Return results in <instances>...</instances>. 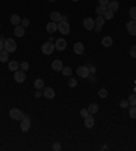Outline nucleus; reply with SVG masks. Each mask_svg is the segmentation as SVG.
<instances>
[{"label":"nucleus","mask_w":136,"mask_h":151,"mask_svg":"<svg viewBox=\"0 0 136 151\" xmlns=\"http://www.w3.org/2000/svg\"><path fill=\"white\" fill-rule=\"evenodd\" d=\"M4 51H7L8 53H12L16 51V42L12 38H5L4 41Z\"/></svg>","instance_id":"f257e3e1"},{"label":"nucleus","mask_w":136,"mask_h":151,"mask_svg":"<svg viewBox=\"0 0 136 151\" xmlns=\"http://www.w3.org/2000/svg\"><path fill=\"white\" fill-rule=\"evenodd\" d=\"M23 113H22L21 109H16V108H12V109H10V117L12 119V120H21L23 119Z\"/></svg>","instance_id":"f03ea898"},{"label":"nucleus","mask_w":136,"mask_h":151,"mask_svg":"<svg viewBox=\"0 0 136 151\" xmlns=\"http://www.w3.org/2000/svg\"><path fill=\"white\" fill-rule=\"evenodd\" d=\"M41 51H42V53H44V55L49 56V55H52L53 51H55V45H53V44H50V41H49V42H45V44L42 45Z\"/></svg>","instance_id":"7ed1b4c3"},{"label":"nucleus","mask_w":136,"mask_h":151,"mask_svg":"<svg viewBox=\"0 0 136 151\" xmlns=\"http://www.w3.org/2000/svg\"><path fill=\"white\" fill-rule=\"evenodd\" d=\"M57 30L60 31L61 34H64V36H65V34H69V30H71V29H69L68 22H63V21H61V22H59Z\"/></svg>","instance_id":"20e7f679"},{"label":"nucleus","mask_w":136,"mask_h":151,"mask_svg":"<svg viewBox=\"0 0 136 151\" xmlns=\"http://www.w3.org/2000/svg\"><path fill=\"white\" fill-rule=\"evenodd\" d=\"M76 73H78V76H80V78H89L90 76V69H89V67L82 65V67H78Z\"/></svg>","instance_id":"39448f33"},{"label":"nucleus","mask_w":136,"mask_h":151,"mask_svg":"<svg viewBox=\"0 0 136 151\" xmlns=\"http://www.w3.org/2000/svg\"><path fill=\"white\" fill-rule=\"evenodd\" d=\"M14 79H15L16 83H23L25 80H26V73H25V71H15V73H14Z\"/></svg>","instance_id":"423d86ee"},{"label":"nucleus","mask_w":136,"mask_h":151,"mask_svg":"<svg viewBox=\"0 0 136 151\" xmlns=\"http://www.w3.org/2000/svg\"><path fill=\"white\" fill-rule=\"evenodd\" d=\"M127 30L131 36H136V21L135 19H131V21L127 23Z\"/></svg>","instance_id":"0eeeda50"},{"label":"nucleus","mask_w":136,"mask_h":151,"mask_svg":"<svg viewBox=\"0 0 136 151\" xmlns=\"http://www.w3.org/2000/svg\"><path fill=\"white\" fill-rule=\"evenodd\" d=\"M94 26H95V21L93 19V18H86L83 21V27L86 29V30H93L94 29Z\"/></svg>","instance_id":"6e6552de"},{"label":"nucleus","mask_w":136,"mask_h":151,"mask_svg":"<svg viewBox=\"0 0 136 151\" xmlns=\"http://www.w3.org/2000/svg\"><path fill=\"white\" fill-rule=\"evenodd\" d=\"M67 48V42L64 38H57L56 42H55V49H57V51H64Z\"/></svg>","instance_id":"1a4fd4ad"},{"label":"nucleus","mask_w":136,"mask_h":151,"mask_svg":"<svg viewBox=\"0 0 136 151\" xmlns=\"http://www.w3.org/2000/svg\"><path fill=\"white\" fill-rule=\"evenodd\" d=\"M29 128H30V117L29 116H23L21 123V129L23 132H26V131H29Z\"/></svg>","instance_id":"9d476101"},{"label":"nucleus","mask_w":136,"mask_h":151,"mask_svg":"<svg viewBox=\"0 0 136 151\" xmlns=\"http://www.w3.org/2000/svg\"><path fill=\"white\" fill-rule=\"evenodd\" d=\"M118 7H120V3L117 0H110L109 3H108V5H106V10H110V11H113V12H116V11H118Z\"/></svg>","instance_id":"9b49d317"},{"label":"nucleus","mask_w":136,"mask_h":151,"mask_svg":"<svg viewBox=\"0 0 136 151\" xmlns=\"http://www.w3.org/2000/svg\"><path fill=\"white\" fill-rule=\"evenodd\" d=\"M55 95H56V93H55V90H53L52 87H44V97H45V98L53 99Z\"/></svg>","instance_id":"f8f14e48"},{"label":"nucleus","mask_w":136,"mask_h":151,"mask_svg":"<svg viewBox=\"0 0 136 151\" xmlns=\"http://www.w3.org/2000/svg\"><path fill=\"white\" fill-rule=\"evenodd\" d=\"M73 52H75V55H83V52H84L83 44H82V42L73 44Z\"/></svg>","instance_id":"ddd939ff"},{"label":"nucleus","mask_w":136,"mask_h":151,"mask_svg":"<svg viewBox=\"0 0 136 151\" xmlns=\"http://www.w3.org/2000/svg\"><path fill=\"white\" fill-rule=\"evenodd\" d=\"M63 61L61 60H55V61L52 63V69L53 71H56V72H59V71H61L63 69Z\"/></svg>","instance_id":"4468645a"},{"label":"nucleus","mask_w":136,"mask_h":151,"mask_svg":"<svg viewBox=\"0 0 136 151\" xmlns=\"http://www.w3.org/2000/svg\"><path fill=\"white\" fill-rule=\"evenodd\" d=\"M94 117L91 115H89L86 119H84V125H86V128H93L94 127Z\"/></svg>","instance_id":"2eb2a0df"},{"label":"nucleus","mask_w":136,"mask_h":151,"mask_svg":"<svg viewBox=\"0 0 136 151\" xmlns=\"http://www.w3.org/2000/svg\"><path fill=\"white\" fill-rule=\"evenodd\" d=\"M102 45H104L105 48H109L113 45V40H112V37L109 36H105L104 38H102Z\"/></svg>","instance_id":"dca6fc26"},{"label":"nucleus","mask_w":136,"mask_h":151,"mask_svg":"<svg viewBox=\"0 0 136 151\" xmlns=\"http://www.w3.org/2000/svg\"><path fill=\"white\" fill-rule=\"evenodd\" d=\"M19 68H21V64H19L18 61H15V60H14V61H10V64H8V69H10V71H12V72L18 71Z\"/></svg>","instance_id":"f3484780"},{"label":"nucleus","mask_w":136,"mask_h":151,"mask_svg":"<svg viewBox=\"0 0 136 151\" xmlns=\"http://www.w3.org/2000/svg\"><path fill=\"white\" fill-rule=\"evenodd\" d=\"M57 30V23L56 22H49L46 25V31L48 33H55V31Z\"/></svg>","instance_id":"a211bd4d"},{"label":"nucleus","mask_w":136,"mask_h":151,"mask_svg":"<svg viewBox=\"0 0 136 151\" xmlns=\"http://www.w3.org/2000/svg\"><path fill=\"white\" fill-rule=\"evenodd\" d=\"M61 14L60 12H57V11H53V12H50V19H52L53 22H61Z\"/></svg>","instance_id":"6ab92c4d"},{"label":"nucleus","mask_w":136,"mask_h":151,"mask_svg":"<svg viewBox=\"0 0 136 151\" xmlns=\"http://www.w3.org/2000/svg\"><path fill=\"white\" fill-rule=\"evenodd\" d=\"M15 36L16 37H23V34H25V27L23 26H15Z\"/></svg>","instance_id":"aec40b11"},{"label":"nucleus","mask_w":136,"mask_h":151,"mask_svg":"<svg viewBox=\"0 0 136 151\" xmlns=\"http://www.w3.org/2000/svg\"><path fill=\"white\" fill-rule=\"evenodd\" d=\"M8 56H10V55H8L7 51H4V49H3V51H0V61H1V63L7 61V60H8Z\"/></svg>","instance_id":"412c9836"},{"label":"nucleus","mask_w":136,"mask_h":151,"mask_svg":"<svg viewBox=\"0 0 136 151\" xmlns=\"http://www.w3.org/2000/svg\"><path fill=\"white\" fill-rule=\"evenodd\" d=\"M34 87L36 90H41L45 87V84H44V80L42 79H36V82H34Z\"/></svg>","instance_id":"4be33fe9"},{"label":"nucleus","mask_w":136,"mask_h":151,"mask_svg":"<svg viewBox=\"0 0 136 151\" xmlns=\"http://www.w3.org/2000/svg\"><path fill=\"white\" fill-rule=\"evenodd\" d=\"M21 22H22V19L19 18V15H12L11 16V23H12L14 26H19Z\"/></svg>","instance_id":"5701e85b"},{"label":"nucleus","mask_w":136,"mask_h":151,"mask_svg":"<svg viewBox=\"0 0 136 151\" xmlns=\"http://www.w3.org/2000/svg\"><path fill=\"white\" fill-rule=\"evenodd\" d=\"M87 110H89L90 115H94V113L98 112V105H97V104H91L89 108H87Z\"/></svg>","instance_id":"b1692460"},{"label":"nucleus","mask_w":136,"mask_h":151,"mask_svg":"<svg viewBox=\"0 0 136 151\" xmlns=\"http://www.w3.org/2000/svg\"><path fill=\"white\" fill-rule=\"evenodd\" d=\"M114 16V12L113 11H110V10H106L104 12V18H105V21H109V19H112Z\"/></svg>","instance_id":"393cba45"},{"label":"nucleus","mask_w":136,"mask_h":151,"mask_svg":"<svg viewBox=\"0 0 136 151\" xmlns=\"http://www.w3.org/2000/svg\"><path fill=\"white\" fill-rule=\"evenodd\" d=\"M104 23H105V18L104 15H98V18L95 19V25H98V26H104Z\"/></svg>","instance_id":"a878e982"},{"label":"nucleus","mask_w":136,"mask_h":151,"mask_svg":"<svg viewBox=\"0 0 136 151\" xmlns=\"http://www.w3.org/2000/svg\"><path fill=\"white\" fill-rule=\"evenodd\" d=\"M61 72H63L64 76H71V73H72V69H71L69 67H63Z\"/></svg>","instance_id":"bb28decb"},{"label":"nucleus","mask_w":136,"mask_h":151,"mask_svg":"<svg viewBox=\"0 0 136 151\" xmlns=\"http://www.w3.org/2000/svg\"><path fill=\"white\" fill-rule=\"evenodd\" d=\"M105 11H106V7H105V5H98V7L95 8V12H97L98 15H104Z\"/></svg>","instance_id":"cd10ccee"},{"label":"nucleus","mask_w":136,"mask_h":151,"mask_svg":"<svg viewBox=\"0 0 136 151\" xmlns=\"http://www.w3.org/2000/svg\"><path fill=\"white\" fill-rule=\"evenodd\" d=\"M128 102H129V105H131V106H136V94H132V95H129Z\"/></svg>","instance_id":"c85d7f7f"},{"label":"nucleus","mask_w":136,"mask_h":151,"mask_svg":"<svg viewBox=\"0 0 136 151\" xmlns=\"http://www.w3.org/2000/svg\"><path fill=\"white\" fill-rule=\"evenodd\" d=\"M76 84H78V82H76V79L75 78L68 79V87H76Z\"/></svg>","instance_id":"c756f323"},{"label":"nucleus","mask_w":136,"mask_h":151,"mask_svg":"<svg viewBox=\"0 0 136 151\" xmlns=\"http://www.w3.org/2000/svg\"><path fill=\"white\" fill-rule=\"evenodd\" d=\"M129 16H131V19H135L136 21V7L129 8Z\"/></svg>","instance_id":"7c9ffc66"},{"label":"nucleus","mask_w":136,"mask_h":151,"mask_svg":"<svg viewBox=\"0 0 136 151\" xmlns=\"http://www.w3.org/2000/svg\"><path fill=\"white\" fill-rule=\"evenodd\" d=\"M98 95H100L101 98H106V97H108V90H106V89H101L100 91H98Z\"/></svg>","instance_id":"2f4dec72"},{"label":"nucleus","mask_w":136,"mask_h":151,"mask_svg":"<svg viewBox=\"0 0 136 151\" xmlns=\"http://www.w3.org/2000/svg\"><path fill=\"white\" fill-rule=\"evenodd\" d=\"M129 117L136 119V106H131V109H129Z\"/></svg>","instance_id":"473e14b6"},{"label":"nucleus","mask_w":136,"mask_h":151,"mask_svg":"<svg viewBox=\"0 0 136 151\" xmlns=\"http://www.w3.org/2000/svg\"><path fill=\"white\" fill-rule=\"evenodd\" d=\"M29 67H30V65H29V63H27V61H23L21 64V69H22V71H25V72L29 69Z\"/></svg>","instance_id":"72a5a7b5"},{"label":"nucleus","mask_w":136,"mask_h":151,"mask_svg":"<svg viewBox=\"0 0 136 151\" xmlns=\"http://www.w3.org/2000/svg\"><path fill=\"white\" fill-rule=\"evenodd\" d=\"M89 115H90V113H89V110H87V109H82V110H80V116H82L83 119H86Z\"/></svg>","instance_id":"f704fd0d"},{"label":"nucleus","mask_w":136,"mask_h":151,"mask_svg":"<svg viewBox=\"0 0 136 151\" xmlns=\"http://www.w3.org/2000/svg\"><path fill=\"white\" fill-rule=\"evenodd\" d=\"M128 105H129L128 99H127V101H125V99H123V101L120 102V106H121V108H128Z\"/></svg>","instance_id":"c9c22d12"},{"label":"nucleus","mask_w":136,"mask_h":151,"mask_svg":"<svg viewBox=\"0 0 136 151\" xmlns=\"http://www.w3.org/2000/svg\"><path fill=\"white\" fill-rule=\"evenodd\" d=\"M21 23H22V26H23V27H27L29 25H30V21L25 18V19H22V22H21Z\"/></svg>","instance_id":"e433bc0d"},{"label":"nucleus","mask_w":136,"mask_h":151,"mask_svg":"<svg viewBox=\"0 0 136 151\" xmlns=\"http://www.w3.org/2000/svg\"><path fill=\"white\" fill-rule=\"evenodd\" d=\"M53 150H55V151H60V150H61V144H60L59 142H57V143H55V144H53Z\"/></svg>","instance_id":"4c0bfd02"},{"label":"nucleus","mask_w":136,"mask_h":151,"mask_svg":"<svg viewBox=\"0 0 136 151\" xmlns=\"http://www.w3.org/2000/svg\"><path fill=\"white\" fill-rule=\"evenodd\" d=\"M129 55H131L133 59H136V47H132L131 48V52H129Z\"/></svg>","instance_id":"58836bf2"},{"label":"nucleus","mask_w":136,"mask_h":151,"mask_svg":"<svg viewBox=\"0 0 136 151\" xmlns=\"http://www.w3.org/2000/svg\"><path fill=\"white\" fill-rule=\"evenodd\" d=\"M98 1H100V5H105V7H106L110 0H98Z\"/></svg>","instance_id":"ea45409f"},{"label":"nucleus","mask_w":136,"mask_h":151,"mask_svg":"<svg viewBox=\"0 0 136 151\" xmlns=\"http://www.w3.org/2000/svg\"><path fill=\"white\" fill-rule=\"evenodd\" d=\"M41 95H42V93L40 91V90H37V91H36V98H40Z\"/></svg>","instance_id":"a19ab883"},{"label":"nucleus","mask_w":136,"mask_h":151,"mask_svg":"<svg viewBox=\"0 0 136 151\" xmlns=\"http://www.w3.org/2000/svg\"><path fill=\"white\" fill-rule=\"evenodd\" d=\"M101 29H102V27L98 26V25H95V26H94V30H95V31H98V33L101 31Z\"/></svg>","instance_id":"79ce46f5"},{"label":"nucleus","mask_w":136,"mask_h":151,"mask_svg":"<svg viewBox=\"0 0 136 151\" xmlns=\"http://www.w3.org/2000/svg\"><path fill=\"white\" fill-rule=\"evenodd\" d=\"M3 49H4V41L0 40V51H3Z\"/></svg>","instance_id":"37998d69"},{"label":"nucleus","mask_w":136,"mask_h":151,"mask_svg":"<svg viewBox=\"0 0 136 151\" xmlns=\"http://www.w3.org/2000/svg\"><path fill=\"white\" fill-rule=\"evenodd\" d=\"M89 69H90V72H95V67H94V65H90Z\"/></svg>","instance_id":"c03bdc74"},{"label":"nucleus","mask_w":136,"mask_h":151,"mask_svg":"<svg viewBox=\"0 0 136 151\" xmlns=\"http://www.w3.org/2000/svg\"><path fill=\"white\" fill-rule=\"evenodd\" d=\"M61 21H63V22H67V16H61Z\"/></svg>","instance_id":"a18cd8bd"},{"label":"nucleus","mask_w":136,"mask_h":151,"mask_svg":"<svg viewBox=\"0 0 136 151\" xmlns=\"http://www.w3.org/2000/svg\"><path fill=\"white\" fill-rule=\"evenodd\" d=\"M49 1H56V0H49Z\"/></svg>","instance_id":"49530a36"},{"label":"nucleus","mask_w":136,"mask_h":151,"mask_svg":"<svg viewBox=\"0 0 136 151\" xmlns=\"http://www.w3.org/2000/svg\"><path fill=\"white\" fill-rule=\"evenodd\" d=\"M72 1H79V0H72Z\"/></svg>","instance_id":"de8ad7c7"}]
</instances>
